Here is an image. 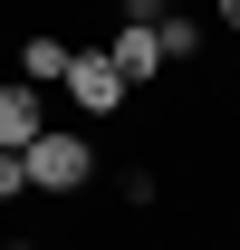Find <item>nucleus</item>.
<instances>
[{
  "instance_id": "1",
  "label": "nucleus",
  "mask_w": 240,
  "mask_h": 250,
  "mask_svg": "<svg viewBox=\"0 0 240 250\" xmlns=\"http://www.w3.org/2000/svg\"><path fill=\"white\" fill-rule=\"evenodd\" d=\"M20 173H29V192L67 202V192H87V173H96V145L77 135V125H48L39 145H20Z\"/></svg>"
},
{
  "instance_id": "2",
  "label": "nucleus",
  "mask_w": 240,
  "mask_h": 250,
  "mask_svg": "<svg viewBox=\"0 0 240 250\" xmlns=\"http://www.w3.org/2000/svg\"><path fill=\"white\" fill-rule=\"evenodd\" d=\"M58 87L67 96H77V116H116V106H125V96H135V87H125V77H116V67H106V48H77V58H67V77H58Z\"/></svg>"
},
{
  "instance_id": "3",
  "label": "nucleus",
  "mask_w": 240,
  "mask_h": 250,
  "mask_svg": "<svg viewBox=\"0 0 240 250\" xmlns=\"http://www.w3.org/2000/svg\"><path fill=\"white\" fill-rule=\"evenodd\" d=\"M106 67H116L125 87H154V77H163V39H154L144 20H125V29L106 39Z\"/></svg>"
},
{
  "instance_id": "4",
  "label": "nucleus",
  "mask_w": 240,
  "mask_h": 250,
  "mask_svg": "<svg viewBox=\"0 0 240 250\" xmlns=\"http://www.w3.org/2000/svg\"><path fill=\"white\" fill-rule=\"evenodd\" d=\"M39 135H48V96L10 77V87H0V154H20V145H39Z\"/></svg>"
},
{
  "instance_id": "5",
  "label": "nucleus",
  "mask_w": 240,
  "mask_h": 250,
  "mask_svg": "<svg viewBox=\"0 0 240 250\" xmlns=\"http://www.w3.org/2000/svg\"><path fill=\"white\" fill-rule=\"evenodd\" d=\"M67 58H77V48H67V39H48V29H39V39H20V87H58V77H67Z\"/></svg>"
},
{
  "instance_id": "6",
  "label": "nucleus",
  "mask_w": 240,
  "mask_h": 250,
  "mask_svg": "<svg viewBox=\"0 0 240 250\" xmlns=\"http://www.w3.org/2000/svg\"><path fill=\"white\" fill-rule=\"evenodd\" d=\"M154 39H163V67H173V58H192V48H202V29H192L182 10H163V20H154Z\"/></svg>"
},
{
  "instance_id": "7",
  "label": "nucleus",
  "mask_w": 240,
  "mask_h": 250,
  "mask_svg": "<svg viewBox=\"0 0 240 250\" xmlns=\"http://www.w3.org/2000/svg\"><path fill=\"white\" fill-rule=\"evenodd\" d=\"M29 192V173H20V154H0V202H20Z\"/></svg>"
},
{
  "instance_id": "8",
  "label": "nucleus",
  "mask_w": 240,
  "mask_h": 250,
  "mask_svg": "<svg viewBox=\"0 0 240 250\" xmlns=\"http://www.w3.org/2000/svg\"><path fill=\"white\" fill-rule=\"evenodd\" d=\"M125 20H144V29H154V20H163V0H125Z\"/></svg>"
},
{
  "instance_id": "9",
  "label": "nucleus",
  "mask_w": 240,
  "mask_h": 250,
  "mask_svg": "<svg viewBox=\"0 0 240 250\" xmlns=\"http://www.w3.org/2000/svg\"><path fill=\"white\" fill-rule=\"evenodd\" d=\"M221 29H231V39H240V0H221Z\"/></svg>"
},
{
  "instance_id": "10",
  "label": "nucleus",
  "mask_w": 240,
  "mask_h": 250,
  "mask_svg": "<svg viewBox=\"0 0 240 250\" xmlns=\"http://www.w3.org/2000/svg\"><path fill=\"white\" fill-rule=\"evenodd\" d=\"M0 250H39V241H0Z\"/></svg>"
}]
</instances>
